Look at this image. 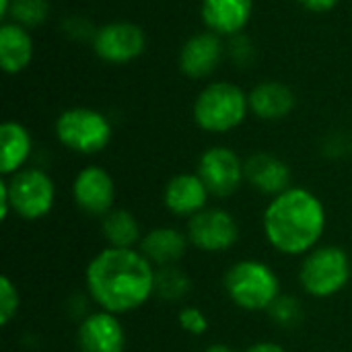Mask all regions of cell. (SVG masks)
Returning <instances> with one entry per match:
<instances>
[{
	"mask_svg": "<svg viewBox=\"0 0 352 352\" xmlns=\"http://www.w3.org/2000/svg\"><path fill=\"white\" fill-rule=\"evenodd\" d=\"M50 14V2L47 0H12L8 16H12V23H19L23 27H35L41 25Z\"/></svg>",
	"mask_w": 352,
	"mask_h": 352,
	"instance_id": "603a6c76",
	"label": "cell"
},
{
	"mask_svg": "<svg viewBox=\"0 0 352 352\" xmlns=\"http://www.w3.org/2000/svg\"><path fill=\"white\" fill-rule=\"evenodd\" d=\"M188 233H182L173 227L151 229L140 239V252L153 266H175L188 250Z\"/></svg>",
	"mask_w": 352,
	"mask_h": 352,
	"instance_id": "e0dca14e",
	"label": "cell"
},
{
	"mask_svg": "<svg viewBox=\"0 0 352 352\" xmlns=\"http://www.w3.org/2000/svg\"><path fill=\"white\" fill-rule=\"evenodd\" d=\"M177 322L182 326L184 332L192 334V336H202L208 332V318L202 309L194 307V305H188V307H182V311L177 314Z\"/></svg>",
	"mask_w": 352,
	"mask_h": 352,
	"instance_id": "484cf974",
	"label": "cell"
},
{
	"mask_svg": "<svg viewBox=\"0 0 352 352\" xmlns=\"http://www.w3.org/2000/svg\"><path fill=\"white\" fill-rule=\"evenodd\" d=\"M245 179L260 194L274 198L291 188V169L272 153H254L245 161Z\"/></svg>",
	"mask_w": 352,
	"mask_h": 352,
	"instance_id": "2e32d148",
	"label": "cell"
},
{
	"mask_svg": "<svg viewBox=\"0 0 352 352\" xmlns=\"http://www.w3.org/2000/svg\"><path fill=\"white\" fill-rule=\"evenodd\" d=\"M204 352H235L231 346H227V344H210L208 349Z\"/></svg>",
	"mask_w": 352,
	"mask_h": 352,
	"instance_id": "4dcf8cb0",
	"label": "cell"
},
{
	"mask_svg": "<svg viewBox=\"0 0 352 352\" xmlns=\"http://www.w3.org/2000/svg\"><path fill=\"white\" fill-rule=\"evenodd\" d=\"M225 291L239 309L264 311L280 297V280L268 264L241 260L227 270Z\"/></svg>",
	"mask_w": 352,
	"mask_h": 352,
	"instance_id": "277c9868",
	"label": "cell"
},
{
	"mask_svg": "<svg viewBox=\"0 0 352 352\" xmlns=\"http://www.w3.org/2000/svg\"><path fill=\"white\" fill-rule=\"evenodd\" d=\"M254 0H202L200 14L208 31L219 37L237 35L252 19Z\"/></svg>",
	"mask_w": 352,
	"mask_h": 352,
	"instance_id": "9a60e30c",
	"label": "cell"
},
{
	"mask_svg": "<svg viewBox=\"0 0 352 352\" xmlns=\"http://www.w3.org/2000/svg\"><path fill=\"white\" fill-rule=\"evenodd\" d=\"M10 6H12V0H0V19H6L8 16Z\"/></svg>",
	"mask_w": 352,
	"mask_h": 352,
	"instance_id": "f546056e",
	"label": "cell"
},
{
	"mask_svg": "<svg viewBox=\"0 0 352 352\" xmlns=\"http://www.w3.org/2000/svg\"><path fill=\"white\" fill-rule=\"evenodd\" d=\"M19 305H21V299H19L16 287L12 285L8 276H2L0 278V326L2 328H6L12 322V318L19 311Z\"/></svg>",
	"mask_w": 352,
	"mask_h": 352,
	"instance_id": "d4e9b609",
	"label": "cell"
},
{
	"mask_svg": "<svg viewBox=\"0 0 352 352\" xmlns=\"http://www.w3.org/2000/svg\"><path fill=\"white\" fill-rule=\"evenodd\" d=\"M297 2L314 12H328L338 4V0H297Z\"/></svg>",
	"mask_w": 352,
	"mask_h": 352,
	"instance_id": "4316f807",
	"label": "cell"
},
{
	"mask_svg": "<svg viewBox=\"0 0 352 352\" xmlns=\"http://www.w3.org/2000/svg\"><path fill=\"white\" fill-rule=\"evenodd\" d=\"M146 47V35L142 27L118 21L103 25L93 37L95 54L109 64H128L136 60Z\"/></svg>",
	"mask_w": 352,
	"mask_h": 352,
	"instance_id": "30bf717a",
	"label": "cell"
},
{
	"mask_svg": "<svg viewBox=\"0 0 352 352\" xmlns=\"http://www.w3.org/2000/svg\"><path fill=\"white\" fill-rule=\"evenodd\" d=\"M33 37L19 23H2L0 27V66L8 74L25 70L33 60Z\"/></svg>",
	"mask_w": 352,
	"mask_h": 352,
	"instance_id": "d6986e66",
	"label": "cell"
},
{
	"mask_svg": "<svg viewBox=\"0 0 352 352\" xmlns=\"http://www.w3.org/2000/svg\"><path fill=\"white\" fill-rule=\"evenodd\" d=\"M351 258L338 245H324L311 250L299 268V283L303 291L316 299L338 295L351 280Z\"/></svg>",
	"mask_w": 352,
	"mask_h": 352,
	"instance_id": "5b68a950",
	"label": "cell"
},
{
	"mask_svg": "<svg viewBox=\"0 0 352 352\" xmlns=\"http://www.w3.org/2000/svg\"><path fill=\"white\" fill-rule=\"evenodd\" d=\"M76 346L80 352H124L126 330L116 314L95 311L89 314L76 332Z\"/></svg>",
	"mask_w": 352,
	"mask_h": 352,
	"instance_id": "7c38bea8",
	"label": "cell"
},
{
	"mask_svg": "<svg viewBox=\"0 0 352 352\" xmlns=\"http://www.w3.org/2000/svg\"><path fill=\"white\" fill-rule=\"evenodd\" d=\"M268 311H270L272 320H274L278 326H283V328H293V326H297V324L303 320L301 303H299L295 297H291V295H280V297L272 303V307H270Z\"/></svg>",
	"mask_w": 352,
	"mask_h": 352,
	"instance_id": "cb8c5ba5",
	"label": "cell"
},
{
	"mask_svg": "<svg viewBox=\"0 0 352 352\" xmlns=\"http://www.w3.org/2000/svg\"><path fill=\"white\" fill-rule=\"evenodd\" d=\"M72 198L82 212L103 219L109 210H113L116 182L103 167L89 165L76 173L72 182Z\"/></svg>",
	"mask_w": 352,
	"mask_h": 352,
	"instance_id": "8fae6325",
	"label": "cell"
},
{
	"mask_svg": "<svg viewBox=\"0 0 352 352\" xmlns=\"http://www.w3.org/2000/svg\"><path fill=\"white\" fill-rule=\"evenodd\" d=\"M111 136V122L91 107H70L56 120V138L62 146L78 155L101 153L109 144Z\"/></svg>",
	"mask_w": 352,
	"mask_h": 352,
	"instance_id": "8992f818",
	"label": "cell"
},
{
	"mask_svg": "<svg viewBox=\"0 0 352 352\" xmlns=\"http://www.w3.org/2000/svg\"><path fill=\"white\" fill-rule=\"evenodd\" d=\"M33 140L29 130L19 122H4L0 126V173L10 177L25 169L23 165L31 157Z\"/></svg>",
	"mask_w": 352,
	"mask_h": 352,
	"instance_id": "ffe728a7",
	"label": "cell"
},
{
	"mask_svg": "<svg viewBox=\"0 0 352 352\" xmlns=\"http://www.w3.org/2000/svg\"><path fill=\"white\" fill-rule=\"evenodd\" d=\"M221 58H223L221 37L212 31H202L192 35L184 43L177 64L188 78H206L219 68Z\"/></svg>",
	"mask_w": 352,
	"mask_h": 352,
	"instance_id": "4fadbf2b",
	"label": "cell"
},
{
	"mask_svg": "<svg viewBox=\"0 0 352 352\" xmlns=\"http://www.w3.org/2000/svg\"><path fill=\"white\" fill-rule=\"evenodd\" d=\"M12 206H10V196H8V188H6V182L2 179L0 182V219L6 221L8 214H10Z\"/></svg>",
	"mask_w": 352,
	"mask_h": 352,
	"instance_id": "83f0119b",
	"label": "cell"
},
{
	"mask_svg": "<svg viewBox=\"0 0 352 352\" xmlns=\"http://www.w3.org/2000/svg\"><path fill=\"white\" fill-rule=\"evenodd\" d=\"M190 278L188 274L175 264V266H163L155 274V295L159 299H165L169 303H177L186 299L190 293Z\"/></svg>",
	"mask_w": 352,
	"mask_h": 352,
	"instance_id": "7402d4cb",
	"label": "cell"
},
{
	"mask_svg": "<svg viewBox=\"0 0 352 352\" xmlns=\"http://www.w3.org/2000/svg\"><path fill=\"white\" fill-rule=\"evenodd\" d=\"M250 97L233 82L217 80L206 85L194 101V122L210 134H225L243 124Z\"/></svg>",
	"mask_w": 352,
	"mask_h": 352,
	"instance_id": "3957f363",
	"label": "cell"
},
{
	"mask_svg": "<svg viewBox=\"0 0 352 352\" xmlns=\"http://www.w3.org/2000/svg\"><path fill=\"white\" fill-rule=\"evenodd\" d=\"M157 270L134 248H105L87 266L85 283L91 299L109 314L140 309L155 295Z\"/></svg>",
	"mask_w": 352,
	"mask_h": 352,
	"instance_id": "6da1fadb",
	"label": "cell"
},
{
	"mask_svg": "<svg viewBox=\"0 0 352 352\" xmlns=\"http://www.w3.org/2000/svg\"><path fill=\"white\" fill-rule=\"evenodd\" d=\"M208 198H210V192L198 173L173 175L167 182L165 192H163V202L167 210L175 217H188V219L208 208L206 206Z\"/></svg>",
	"mask_w": 352,
	"mask_h": 352,
	"instance_id": "5bb4252c",
	"label": "cell"
},
{
	"mask_svg": "<svg viewBox=\"0 0 352 352\" xmlns=\"http://www.w3.org/2000/svg\"><path fill=\"white\" fill-rule=\"evenodd\" d=\"M101 233L109 248H134L142 239L136 217L124 208H113L101 219Z\"/></svg>",
	"mask_w": 352,
	"mask_h": 352,
	"instance_id": "44dd1931",
	"label": "cell"
},
{
	"mask_svg": "<svg viewBox=\"0 0 352 352\" xmlns=\"http://www.w3.org/2000/svg\"><path fill=\"white\" fill-rule=\"evenodd\" d=\"M188 239L206 254L227 252L239 239V225L235 217L223 208H204L188 221Z\"/></svg>",
	"mask_w": 352,
	"mask_h": 352,
	"instance_id": "9c48e42d",
	"label": "cell"
},
{
	"mask_svg": "<svg viewBox=\"0 0 352 352\" xmlns=\"http://www.w3.org/2000/svg\"><path fill=\"white\" fill-rule=\"evenodd\" d=\"M8 188L12 212L25 221H39L54 208V179L37 167H25L10 177H2Z\"/></svg>",
	"mask_w": 352,
	"mask_h": 352,
	"instance_id": "52a82bcc",
	"label": "cell"
},
{
	"mask_svg": "<svg viewBox=\"0 0 352 352\" xmlns=\"http://www.w3.org/2000/svg\"><path fill=\"white\" fill-rule=\"evenodd\" d=\"M248 97H250L252 113L268 122L287 118L297 105V97L291 91V87L278 80H264L256 85Z\"/></svg>",
	"mask_w": 352,
	"mask_h": 352,
	"instance_id": "ac0fdd59",
	"label": "cell"
},
{
	"mask_svg": "<svg viewBox=\"0 0 352 352\" xmlns=\"http://www.w3.org/2000/svg\"><path fill=\"white\" fill-rule=\"evenodd\" d=\"M210 196H233L245 179V161L229 146H210L200 155L198 171Z\"/></svg>",
	"mask_w": 352,
	"mask_h": 352,
	"instance_id": "ba28073f",
	"label": "cell"
},
{
	"mask_svg": "<svg viewBox=\"0 0 352 352\" xmlns=\"http://www.w3.org/2000/svg\"><path fill=\"white\" fill-rule=\"evenodd\" d=\"M324 202L307 188L291 186L274 196L262 214L268 243L283 256H307L326 231Z\"/></svg>",
	"mask_w": 352,
	"mask_h": 352,
	"instance_id": "7a4b0ae2",
	"label": "cell"
},
{
	"mask_svg": "<svg viewBox=\"0 0 352 352\" xmlns=\"http://www.w3.org/2000/svg\"><path fill=\"white\" fill-rule=\"evenodd\" d=\"M245 352H289L285 346L276 344V342H256L252 344Z\"/></svg>",
	"mask_w": 352,
	"mask_h": 352,
	"instance_id": "f1b7e54d",
	"label": "cell"
}]
</instances>
